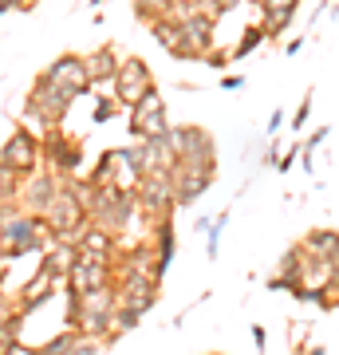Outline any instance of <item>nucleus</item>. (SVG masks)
Segmentation results:
<instances>
[{"label":"nucleus","instance_id":"nucleus-10","mask_svg":"<svg viewBox=\"0 0 339 355\" xmlns=\"http://www.w3.org/2000/svg\"><path fill=\"white\" fill-rule=\"evenodd\" d=\"M170 182H174V202L177 205H193L201 193L217 182V166H193V162H177L170 170Z\"/></svg>","mask_w":339,"mask_h":355},{"label":"nucleus","instance_id":"nucleus-42","mask_svg":"<svg viewBox=\"0 0 339 355\" xmlns=\"http://www.w3.org/2000/svg\"><path fill=\"white\" fill-rule=\"evenodd\" d=\"M308 355H327V352H324V347H312V352H308Z\"/></svg>","mask_w":339,"mask_h":355},{"label":"nucleus","instance_id":"nucleus-29","mask_svg":"<svg viewBox=\"0 0 339 355\" xmlns=\"http://www.w3.org/2000/svg\"><path fill=\"white\" fill-rule=\"evenodd\" d=\"M225 225H229V214H221L217 221H209V229H205V233H209V241H205V253H209V261L217 257V237H221V229H225Z\"/></svg>","mask_w":339,"mask_h":355},{"label":"nucleus","instance_id":"nucleus-26","mask_svg":"<svg viewBox=\"0 0 339 355\" xmlns=\"http://www.w3.org/2000/svg\"><path fill=\"white\" fill-rule=\"evenodd\" d=\"M139 320H142V312L139 308H130V304H114V331H130V328H139Z\"/></svg>","mask_w":339,"mask_h":355},{"label":"nucleus","instance_id":"nucleus-8","mask_svg":"<svg viewBox=\"0 0 339 355\" xmlns=\"http://www.w3.org/2000/svg\"><path fill=\"white\" fill-rule=\"evenodd\" d=\"M134 202L146 214V221H154V217H174L177 202H174V182H170V174H142L134 182Z\"/></svg>","mask_w":339,"mask_h":355},{"label":"nucleus","instance_id":"nucleus-25","mask_svg":"<svg viewBox=\"0 0 339 355\" xmlns=\"http://www.w3.org/2000/svg\"><path fill=\"white\" fill-rule=\"evenodd\" d=\"M134 16H139V24L150 28L158 16H170V0H134Z\"/></svg>","mask_w":339,"mask_h":355},{"label":"nucleus","instance_id":"nucleus-1","mask_svg":"<svg viewBox=\"0 0 339 355\" xmlns=\"http://www.w3.org/2000/svg\"><path fill=\"white\" fill-rule=\"evenodd\" d=\"M55 241V233L48 229V221L40 214H16L0 225V257H28V253H44Z\"/></svg>","mask_w":339,"mask_h":355},{"label":"nucleus","instance_id":"nucleus-20","mask_svg":"<svg viewBox=\"0 0 339 355\" xmlns=\"http://www.w3.org/2000/svg\"><path fill=\"white\" fill-rule=\"evenodd\" d=\"M336 245H339L336 229H312L300 241V249H304V257H312V261H327V257L336 253Z\"/></svg>","mask_w":339,"mask_h":355},{"label":"nucleus","instance_id":"nucleus-34","mask_svg":"<svg viewBox=\"0 0 339 355\" xmlns=\"http://www.w3.org/2000/svg\"><path fill=\"white\" fill-rule=\"evenodd\" d=\"M324 139H327V127H315L312 135H308V142H304L300 150H304V154H315V146H320Z\"/></svg>","mask_w":339,"mask_h":355},{"label":"nucleus","instance_id":"nucleus-31","mask_svg":"<svg viewBox=\"0 0 339 355\" xmlns=\"http://www.w3.org/2000/svg\"><path fill=\"white\" fill-rule=\"evenodd\" d=\"M237 4H241V0H201V8H205L209 16H229Z\"/></svg>","mask_w":339,"mask_h":355},{"label":"nucleus","instance_id":"nucleus-24","mask_svg":"<svg viewBox=\"0 0 339 355\" xmlns=\"http://www.w3.org/2000/svg\"><path fill=\"white\" fill-rule=\"evenodd\" d=\"M20 186H24V174H20V170H12V166L0 158V202H12V198H20Z\"/></svg>","mask_w":339,"mask_h":355},{"label":"nucleus","instance_id":"nucleus-5","mask_svg":"<svg viewBox=\"0 0 339 355\" xmlns=\"http://www.w3.org/2000/svg\"><path fill=\"white\" fill-rule=\"evenodd\" d=\"M44 221H48V229L60 241H71V237H79V229L87 225V205L79 202L76 190H71L67 182H60V193H55L51 205L44 209Z\"/></svg>","mask_w":339,"mask_h":355},{"label":"nucleus","instance_id":"nucleus-28","mask_svg":"<svg viewBox=\"0 0 339 355\" xmlns=\"http://www.w3.org/2000/svg\"><path fill=\"white\" fill-rule=\"evenodd\" d=\"M201 64L205 67H214V71H225L233 60H229V48H209L205 55H201Z\"/></svg>","mask_w":339,"mask_h":355},{"label":"nucleus","instance_id":"nucleus-4","mask_svg":"<svg viewBox=\"0 0 339 355\" xmlns=\"http://www.w3.org/2000/svg\"><path fill=\"white\" fill-rule=\"evenodd\" d=\"M40 162L51 174L71 178L83 166V142L71 139V135H63V127H48L40 135Z\"/></svg>","mask_w":339,"mask_h":355},{"label":"nucleus","instance_id":"nucleus-36","mask_svg":"<svg viewBox=\"0 0 339 355\" xmlns=\"http://www.w3.org/2000/svg\"><path fill=\"white\" fill-rule=\"evenodd\" d=\"M252 343H257V355H264V347H268V331H264L261 324H252Z\"/></svg>","mask_w":339,"mask_h":355},{"label":"nucleus","instance_id":"nucleus-30","mask_svg":"<svg viewBox=\"0 0 339 355\" xmlns=\"http://www.w3.org/2000/svg\"><path fill=\"white\" fill-rule=\"evenodd\" d=\"M308 119H312V91H304L300 107H296V114H292V127L304 130V123H308Z\"/></svg>","mask_w":339,"mask_h":355},{"label":"nucleus","instance_id":"nucleus-41","mask_svg":"<svg viewBox=\"0 0 339 355\" xmlns=\"http://www.w3.org/2000/svg\"><path fill=\"white\" fill-rule=\"evenodd\" d=\"M300 48H304V40H288V48H284V55H296Z\"/></svg>","mask_w":339,"mask_h":355},{"label":"nucleus","instance_id":"nucleus-19","mask_svg":"<svg viewBox=\"0 0 339 355\" xmlns=\"http://www.w3.org/2000/svg\"><path fill=\"white\" fill-rule=\"evenodd\" d=\"M76 261H79V245L76 241H60V237H55V241H51V253L44 257V265H40V268L60 280V277H67V272L76 268Z\"/></svg>","mask_w":339,"mask_h":355},{"label":"nucleus","instance_id":"nucleus-40","mask_svg":"<svg viewBox=\"0 0 339 355\" xmlns=\"http://www.w3.org/2000/svg\"><path fill=\"white\" fill-rule=\"evenodd\" d=\"M280 123H284V111H272V114H268V135H277Z\"/></svg>","mask_w":339,"mask_h":355},{"label":"nucleus","instance_id":"nucleus-16","mask_svg":"<svg viewBox=\"0 0 339 355\" xmlns=\"http://www.w3.org/2000/svg\"><path fill=\"white\" fill-rule=\"evenodd\" d=\"M214 16L205 12V8H193V12L182 16V32H186V48H193L198 55L214 48Z\"/></svg>","mask_w":339,"mask_h":355},{"label":"nucleus","instance_id":"nucleus-9","mask_svg":"<svg viewBox=\"0 0 339 355\" xmlns=\"http://www.w3.org/2000/svg\"><path fill=\"white\" fill-rule=\"evenodd\" d=\"M126 127H130V135H134V139H154V135H166V130H170V119H166L162 91H158V87L146 91L139 107H130Z\"/></svg>","mask_w":339,"mask_h":355},{"label":"nucleus","instance_id":"nucleus-35","mask_svg":"<svg viewBox=\"0 0 339 355\" xmlns=\"http://www.w3.org/2000/svg\"><path fill=\"white\" fill-rule=\"evenodd\" d=\"M71 355H103V343L99 340H87V336H83V340H79V347Z\"/></svg>","mask_w":339,"mask_h":355},{"label":"nucleus","instance_id":"nucleus-37","mask_svg":"<svg viewBox=\"0 0 339 355\" xmlns=\"http://www.w3.org/2000/svg\"><path fill=\"white\" fill-rule=\"evenodd\" d=\"M296 154H300V146H292V150L284 154V158H277V170H280V174H288V170H292V162H296Z\"/></svg>","mask_w":339,"mask_h":355},{"label":"nucleus","instance_id":"nucleus-2","mask_svg":"<svg viewBox=\"0 0 339 355\" xmlns=\"http://www.w3.org/2000/svg\"><path fill=\"white\" fill-rule=\"evenodd\" d=\"M134 190L130 186H95L87 198V225H99L107 233H123L134 217Z\"/></svg>","mask_w":339,"mask_h":355},{"label":"nucleus","instance_id":"nucleus-23","mask_svg":"<svg viewBox=\"0 0 339 355\" xmlns=\"http://www.w3.org/2000/svg\"><path fill=\"white\" fill-rule=\"evenodd\" d=\"M79 340H83V336H79L76 328H67V331H60V336H51L44 347H36V355H71L79 347Z\"/></svg>","mask_w":339,"mask_h":355},{"label":"nucleus","instance_id":"nucleus-11","mask_svg":"<svg viewBox=\"0 0 339 355\" xmlns=\"http://www.w3.org/2000/svg\"><path fill=\"white\" fill-rule=\"evenodd\" d=\"M44 79H51L55 87H63L71 99L91 95V79H87V71H83V55H79V51H63V55H55V60L44 67Z\"/></svg>","mask_w":339,"mask_h":355},{"label":"nucleus","instance_id":"nucleus-18","mask_svg":"<svg viewBox=\"0 0 339 355\" xmlns=\"http://www.w3.org/2000/svg\"><path fill=\"white\" fill-rule=\"evenodd\" d=\"M51 292H55V277H51V272H44V268H36V272H32V280L20 288V316H28V312H32V308H40L44 300H51Z\"/></svg>","mask_w":339,"mask_h":355},{"label":"nucleus","instance_id":"nucleus-6","mask_svg":"<svg viewBox=\"0 0 339 355\" xmlns=\"http://www.w3.org/2000/svg\"><path fill=\"white\" fill-rule=\"evenodd\" d=\"M154 87V71L146 67V60H139V55H126V60H119V71H114L111 79V95L119 107H139L142 95Z\"/></svg>","mask_w":339,"mask_h":355},{"label":"nucleus","instance_id":"nucleus-17","mask_svg":"<svg viewBox=\"0 0 339 355\" xmlns=\"http://www.w3.org/2000/svg\"><path fill=\"white\" fill-rule=\"evenodd\" d=\"M119 48L114 44H103V48H95V51H83V71H87V79H91V87L95 83H111L114 79V71H119Z\"/></svg>","mask_w":339,"mask_h":355},{"label":"nucleus","instance_id":"nucleus-43","mask_svg":"<svg viewBox=\"0 0 339 355\" xmlns=\"http://www.w3.org/2000/svg\"><path fill=\"white\" fill-rule=\"evenodd\" d=\"M76 4H87V0H76Z\"/></svg>","mask_w":339,"mask_h":355},{"label":"nucleus","instance_id":"nucleus-22","mask_svg":"<svg viewBox=\"0 0 339 355\" xmlns=\"http://www.w3.org/2000/svg\"><path fill=\"white\" fill-rule=\"evenodd\" d=\"M114 178H119V154H114V150H103L87 182H91V186H119Z\"/></svg>","mask_w":339,"mask_h":355},{"label":"nucleus","instance_id":"nucleus-13","mask_svg":"<svg viewBox=\"0 0 339 355\" xmlns=\"http://www.w3.org/2000/svg\"><path fill=\"white\" fill-rule=\"evenodd\" d=\"M60 174H51V170H36V174L24 178V186H20V205H24V214H40L51 205V198L60 193Z\"/></svg>","mask_w":339,"mask_h":355},{"label":"nucleus","instance_id":"nucleus-7","mask_svg":"<svg viewBox=\"0 0 339 355\" xmlns=\"http://www.w3.org/2000/svg\"><path fill=\"white\" fill-rule=\"evenodd\" d=\"M170 142H174L177 162H193V166H217V146L214 135L205 127H193V123H182V127H170Z\"/></svg>","mask_w":339,"mask_h":355},{"label":"nucleus","instance_id":"nucleus-15","mask_svg":"<svg viewBox=\"0 0 339 355\" xmlns=\"http://www.w3.org/2000/svg\"><path fill=\"white\" fill-rule=\"evenodd\" d=\"M150 36L162 44L166 55H174V60H201L193 48H186V32H182V20L177 16H158L150 24Z\"/></svg>","mask_w":339,"mask_h":355},{"label":"nucleus","instance_id":"nucleus-32","mask_svg":"<svg viewBox=\"0 0 339 355\" xmlns=\"http://www.w3.org/2000/svg\"><path fill=\"white\" fill-rule=\"evenodd\" d=\"M296 8H300V0H264V4H261L264 16H272V12H296Z\"/></svg>","mask_w":339,"mask_h":355},{"label":"nucleus","instance_id":"nucleus-14","mask_svg":"<svg viewBox=\"0 0 339 355\" xmlns=\"http://www.w3.org/2000/svg\"><path fill=\"white\" fill-rule=\"evenodd\" d=\"M67 284H71L76 296H87V292H95V288H107V284H111V261H99V257H83L79 253L76 268L67 272Z\"/></svg>","mask_w":339,"mask_h":355},{"label":"nucleus","instance_id":"nucleus-3","mask_svg":"<svg viewBox=\"0 0 339 355\" xmlns=\"http://www.w3.org/2000/svg\"><path fill=\"white\" fill-rule=\"evenodd\" d=\"M71 95L63 87H55L51 79H44V71L36 76V83H32V91H28L24 99V119L28 123H36L40 130L48 127H63V119H67V111H71Z\"/></svg>","mask_w":339,"mask_h":355},{"label":"nucleus","instance_id":"nucleus-38","mask_svg":"<svg viewBox=\"0 0 339 355\" xmlns=\"http://www.w3.org/2000/svg\"><path fill=\"white\" fill-rule=\"evenodd\" d=\"M16 316V308H12V300L8 296H0V324H8V320Z\"/></svg>","mask_w":339,"mask_h":355},{"label":"nucleus","instance_id":"nucleus-21","mask_svg":"<svg viewBox=\"0 0 339 355\" xmlns=\"http://www.w3.org/2000/svg\"><path fill=\"white\" fill-rule=\"evenodd\" d=\"M261 44H264V28L261 24H245L241 28V40L229 48V60H245V55H252Z\"/></svg>","mask_w":339,"mask_h":355},{"label":"nucleus","instance_id":"nucleus-27","mask_svg":"<svg viewBox=\"0 0 339 355\" xmlns=\"http://www.w3.org/2000/svg\"><path fill=\"white\" fill-rule=\"evenodd\" d=\"M114 111H119V103H114V95H99V103H95V114H91V123L95 127H103V123H111Z\"/></svg>","mask_w":339,"mask_h":355},{"label":"nucleus","instance_id":"nucleus-39","mask_svg":"<svg viewBox=\"0 0 339 355\" xmlns=\"http://www.w3.org/2000/svg\"><path fill=\"white\" fill-rule=\"evenodd\" d=\"M245 87V76H225L221 79V91H241Z\"/></svg>","mask_w":339,"mask_h":355},{"label":"nucleus","instance_id":"nucleus-33","mask_svg":"<svg viewBox=\"0 0 339 355\" xmlns=\"http://www.w3.org/2000/svg\"><path fill=\"white\" fill-rule=\"evenodd\" d=\"M40 0H0V16H8V12H32Z\"/></svg>","mask_w":339,"mask_h":355},{"label":"nucleus","instance_id":"nucleus-12","mask_svg":"<svg viewBox=\"0 0 339 355\" xmlns=\"http://www.w3.org/2000/svg\"><path fill=\"white\" fill-rule=\"evenodd\" d=\"M0 158L12 166V170H20V174H36L40 166V135H32L28 127H16L12 135H8V142L0 146Z\"/></svg>","mask_w":339,"mask_h":355}]
</instances>
